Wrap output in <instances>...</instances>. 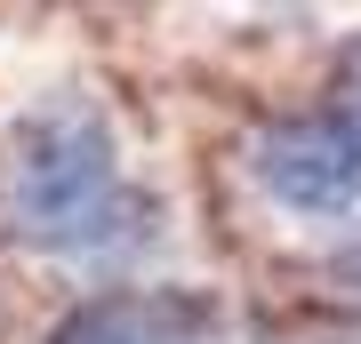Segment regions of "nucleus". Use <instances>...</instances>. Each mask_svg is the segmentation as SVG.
I'll list each match as a JSON object with an SVG mask.
<instances>
[{
  "label": "nucleus",
  "mask_w": 361,
  "mask_h": 344,
  "mask_svg": "<svg viewBox=\"0 0 361 344\" xmlns=\"http://www.w3.org/2000/svg\"><path fill=\"white\" fill-rule=\"evenodd\" d=\"M0 200L25 217L32 241L97 248L104 224L121 217V168L113 128L89 96H49L0 136Z\"/></svg>",
  "instance_id": "obj_1"
},
{
  "label": "nucleus",
  "mask_w": 361,
  "mask_h": 344,
  "mask_svg": "<svg viewBox=\"0 0 361 344\" xmlns=\"http://www.w3.org/2000/svg\"><path fill=\"white\" fill-rule=\"evenodd\" d=\"M249 177L297 217L361 208V120H281L249 144Z\"/></svg>",
  "instance_id": "obj_2"
},
{
  "label": "nucleus",
  "mask_w": 361,
  "mask_h": 344,
  "mask_svg": "<svg viewBox=\"0 0 361 344\" xmlns=\"http://www.w3.org/2000/svg\"><path fill=\"white\" fill-rule=\"evenodd\" d=\"M56 344H169V312L161 305H137V296H113V305H89L73 312Z\"/></svg>",
  "instance_id": "obj_3"
},
{
  "label": "nucleus",
  "mask_w": 361,
  "mask_h": 344,
  "mask_svg": "<svg viewBox=\"0 0 361 344\" xmlns=\"http://www.w3.org/2000/svg\"><path fill=\"white\" fill-rule=\"evenodd\" d=\"M353 272H361V241H353Z\"/></svg>",
  "instance_id": "obj_4"
},
{
  "label": "nucleus",
  "mask_w": 361,
  "mask_h": 344,
  "mask_svg": "<svg viewBox=\"0 0 361 344\" xmlns=\"http://www.w3.org/2000/svg\"><path fill=\"white\" fill-rule=\"evenodd\" d=\"M353 89H361V64H353Z\"/></svg>",
  "instance_id": "obj_5"
}]
</instances>
